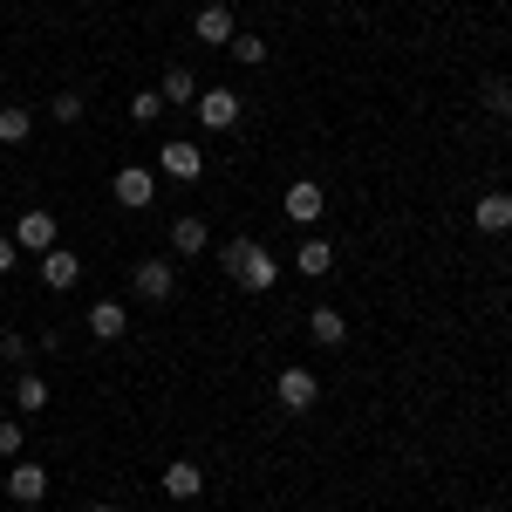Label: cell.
Here are the masks:
<instances>
[{
	"instance_id": "1",
	"label": "cell",
	"mask_w": 512,
	"mask_h": 512,
	"mask_svg": "<svg viewBox=\"0 0 512 512\" xmlns=\"http://www.w3.org/2000/svg\"><path fill=\"white\" fill-rule=\"evenodd\" d=\"M219 267H226L246 294H267V287L280 280V260L260 246V239H226V246H219Z\"/></svg>"
},
{
	"instance_id": "2",
	"label": "cell",
	"mask_w": 512,
	"mask_h": 512,
	"mask_svg": "<svg viewBox=\"0 0 512 512\" xmlns=\"http://www.w3.org/2000/svg\"><path fill=\"white\" fill-rule=\"evenodd\" d=\"M110 198H117L123 212H144V205L158 198V171H144V164H123L117 178H110Z\"/></svg>"
},
{
	"instance_id": "3",
	"label": "cell",
	"mask_w": 512,
	"mask_h": 512,
	"mask_svg": "<svg viewBox=\"0 0 512 512\" xmlns=\"http://www.w3.org/2000/svg\"><path fill=\"white\" fill-rule=\"evenodd\" d=\"M274 396H280V410H294V417H301V410H315L321 376H315V369H280V376H274Z\"/></svg>"
},
{
	"instance_id": "4",
	"label": "cell",
	"mask_w": 512,
	"mask_h": 512,
	"mask_svg": "<svg viewBox=\"0 0 512 512\" xmlns=\"http://www.w3.org/2000/svg\"><path fill=\"white\" fill-rule=\"evenodd\" d=\"M192 110H198V123H205V130H233L246 103H239V89H198Z\"/></svg>"
},
{
	"instance_id": "5",
	"label": "cell",
	"mask_w": 512,
	"mask_h": 512,
	"mask_svg": "<svg viewBox=\"0 0 512 512\" xmlns=\"http://www.w3.org/2000/svg\"><path fill=\"white\" fill-rule=\"evenodd\" d=\"M7 499H14V506H35V499H48V465H35V458H14V472H7Z\"/></svg>"
},
{
	"instance_id": "6",
	"label": "cell",
	"mask_w": 512,
	"mask_h": 512,
	"mask_svg": "<svg viewBox=\"0 0 512 512\" xmlns=\"http://www.w3.org/2000/svg\"><path fill=\"white\" fill-rule=\"evenodd\" d=\"M321 212H328V192H321L315 178H294V185H287V219H294V226H315Z\"/></svg>"
},
{
	"instance_id": "7",
	"label": "cell",
	"mask_w": 512,
	"mask_h": 512,
	"mask_svg": "<svg viewBox=\"0 0 512 512\" xmlns=\"http://www.w3.org/2000/svg\"><path fill=\"white\" fill-rule=\"evenodd\" d=\"M472 226H478V233H512V192L492 185V192L472 205Z\"/></svg>"
},
{
	"instance_id": "8",
	"label": "cell",
	"mask_w": 512,
	"mask_h": 512,
	"mask_svg": "<svg viewBox=\"0 0 512 512\" xmlns=\"http://www.w3.org/2000/svg\"><path fill=\"white\" fill-rule=\"evenodd\" d=\"M192 35L205 41V48H226V41L239 35L233 28V7H226V0H219V7H198V21H192Z\"/></svg>"
},
{
	"instance_id": "9",
	"label": "cell",
	"mask_w": 512,
	"mask_h": 512,
	"mask_svg": "<svg viewBox=\"0 0 512 512\" xmlns=\"http://www.w3.org/2000/svg\"><path fill=\"white\" fill-rule=\"evenodd\" d=\"M76 280H82V260L69 253V246H48V253H41V287L62 294V287H76Z\"/></svg>"
},
{
	"instance_id": "10",
	"label": "cell",
	"mask_w": 512,
	"mask_h": 512,
	"mask_svg": "<svg viewBox=\"0 0 512 512\" xmlns=\"http://www.w3.org/2000/svg\"><path fill=\"white\" fill-rule=\"evenodd\" d=\"M171 287H178L171 260H137V301H171Z\"/></svg>"
},
{
	"instance_id": "11",
	"label": "cell",
	"mask_w": 512,
	"mask_h": 512,
	"mask_svg": "<svg viewBox=\"0 0 512 512\" xmlns=\"http://www.w3.org/2000/svg\"><path fill=\"white\" fill-rule=\"evenodd\" d=\"M14 246H28V253H48L55 246V212H21V226H14Z\"/></svg>"
},
{
	"instance_id": "12",
	"label": "cell",
	"mask_w": 512,
	"mask_h": 512,
	"mask_svg": "<svg viewBox=\"0 0 512 512\" xmlns=\"http://www.w3.org/2000/svg\"><path fill=\"white\" fill-rule=\"evenodd\" d=\"M198 171H205V158H198V144H164V178H178V185H192Z\"/></svg>"
},
{
	"instance_id": "13",
	"label": "cell",
	"mask_w": 512,
	"mask_h": 512,
	"mask_svg": "<svg viewBox=\"0 0 512 512\" xmlns=\"http://www.w3.org/2000/svg\"><path fill=\"white\" fill-rule=\"evenodd\" d=\"M123 328H130V308H123V301H96V308H89V335H96V342H117Z\"/></svg>"
},
{
	"instance_id": "14",
	"label": "cell",
	"mask_w": 512,
	"mask_h": 512,
	"mask_svg": "<svg viewBox=\"0 0 512 512\" xmlns=\"http://www.w3.org/2000/svg\"><path fill=\"white\" fill-rule=\"evenodd\" d=\"M164 492H171V499H198V492H205V472H198L192 458H171V465H164Z\"/></svg>"
},
{
	"instance_id": "15",
	"label": "cell",
	"mask_w": 512,
	"mask_h": 512,
	"mask_svg": "<svg viewBox=\"0 0 512 512\" xmlns=\"http://www.w3.org/2000/svg\"><path fill=\"white\" fill-rule=\"evenodd\" d=\"M308 335H315L321 349H335V342H349V321L335 315V308H308Z\"/></svg>"
},
{
	"instance_id": "16",
	"label": "cell",
	"mask_w": 512,
	"mask_h": 512,
	"mask_svg": "<svg viewBox=\"0 0 512 512\" xmlns=\"http://www.w3.org/2000/svg\"><path fill=\"white\" fill-rule=\"evenodd\" d=\"M171 253H205V219H198V212H185V219L171 226Z\"/></svg>"
},
{
	"instance_id": "17",
	"label": "cell",
	"mask_w": 512,
	"mask_h": 512,
	"mask_svg": "<svg viewBox=\"0 0 512 512\" xmlns=\"http://www.w3.org/2000/svg\"><path fill=\"white\" fill-rule=\"evenodd\" d=\"M294 267H301V274H308V280H321V274H328V267H335V253H328V239H308V246L294 253Z\"/></svg>"
},
{
	"instance_id": "18",
	"label": "cell",
	"mask_w": 512,
	"mask_h": 512,
	"mask_svg": "<svg viewBox=\"0 0 512 512\" xmlns=\"http://www.w3.org/2000/svg\"><path fill=\"white\" fill-rule=\"evenodd\" d=\"M14 403H21L28 417H35V410H48V383H41L35 369H21V383H14Z\"/></svg>"
},
{
	"instance_id": "19",
	"label": "cell",
	"mask_w": 512,
	"mask_h": 512,
	"mask_svg": "<svg viewBox=\"0 0 512 512\" xmlns=\"http://www.w3.org/2000/svg\"><path fill=\"white\" fill-rule=\"evenodd\" d=\"M28 130H35V117H28L21 103H7V110H0V144H28Z\"/></svg>"
},
{
	"instance_id": "20",
	"label": "cell",
	"mask_w": 512,
	"mask_h": 512,
	"mask_svg": "<svg viewBox=\"0 0 512 512\" xmlns=\"http://www.w3.org/2000/svg\"><path fill=\"white\" fill-rule=\"evenodd\" d=\"M164 103H198V82H192V69H164V89H158Z\"/></svg>"
},
{
	"instance_id": "21",
	"label": "cell",
	"mask_w": 512,
	"mask_h": 512,
	"mask_svg": "<svg viewBox=\"0 0 512 512\" xmlns=\"http://www.w3.org/2000/svg\"><path fill=\"white\" fill-rule=\"evenodd\" d=\"M485 117H512V82H485Z\"/></svg>"
},
{
	"instance_id": "22",
	"label": "cell",
	"mask_w": 512,
	"mask_h": 512,
	"mask_svg": "<svg viewBox=\"0 0 512 512\" xmlns=\"http://www.w3.org/2000/svg\"><path fill=\"white\" fill-rule=\"evenodd\" d=\"M226 48H233V55L246 62V69H260V62H267V41H260V35H233Z\"/></svg>"
},
{
	"instance_id": "23",
	"label": "cell",
	"mask_w": 512,
	"mask_h": 512,
	"mask_svg": "<svg viewBox=\"0 0 512 512\" xmlns=\"http://www.w3.org/2000/svg\"><path fill=\"white\" fill-rule=\"evenodd\" d=\"M158 110H164L158 89H137V96H130V117H137V123H158Z\"/></svg>"
},
{
	"instance_id": "24",
	"label": "cell",
	"mask_w": 512,
	"mask_h": 512,
	"mask_svg": "<svg viewBox=\"0 0 512 512\" xmlns=\"http://www.w3.org/2000/svg\"><path fill=\"white\" fill-rule=\"evenodd\" d=\"M48 110H55V123H76V117H82V96H76V89H62Z\"/></svg>"
},
{
	"instance_id": "25",
	"label": "cell",
	"mask_w": 512,
	"mask_h": 512,
	"mask_svg": "<svg viewBox=\"0 0 512 512\" xmlns=\"http://www.w3.org/2000/svg\"><path fill=\"white\" fill-rule=\"evenodd\" d=\"M0 362H28V335L7 328V335H0Z\"/></svg>"
},
{
	"instance_id": "26",
	"label": "cell",
	"mask_w": 512,
	"mask_h": 512,
	"mask_svg": "<svg viewBox=\"0 0 512 512\" xmlns=\"http://www.w3.org/2000/svg\"><path fill=\"white\" fill-rule=\"evenodd\" d=\"M21 444H28L21 424H0V458H21Z\"/></svg>"
},
{
	"instance_id": "27",
	"label": "cell",
	"mask_w": 512,
	"mask_h": 512,
	"mask_svg": "<svg viewBox=\"0 0 512 512\" xmlns=\"http://www.w3.org/2000/svg\"><path fill=\"white\" fill-rule=\"evenodd\" d=\"M14 267H21V246H14V239H0V274H14Z\"/></svg>"
},
{
	"instance_id": "28",
	"label": "cell",
	"mask_w": 512,
	"mask_h": 512,
	"mask_svg": "<svg viewBox=\"0 0 512 512\" xmlns=\"http://www.w3.org/2000/svg\"><path fill=\"white\" fill-rule=\"evenodd\" d=\"M89 512H117V506H89Z\"/></svg>"
}]
</instances>
